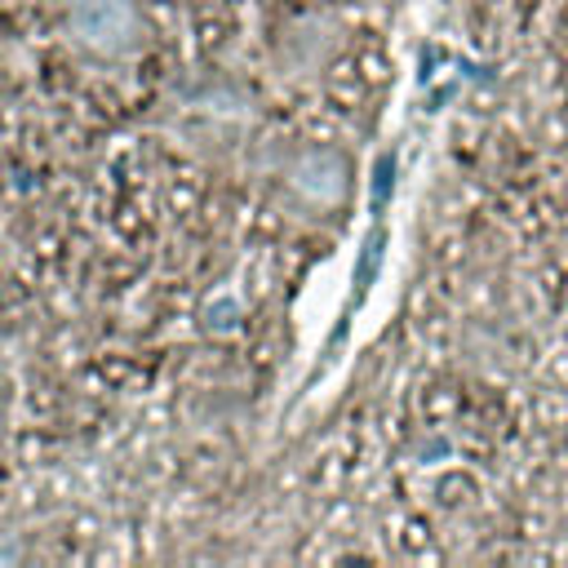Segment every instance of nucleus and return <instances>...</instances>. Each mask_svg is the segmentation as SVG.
Returning <instances> with one entry per match:
<instances>
[{
  "instance_id": "1",
  "label": "nucleus",
  "mask_w": 568,
  "mask_h": 568,
  "mask_svg": "<svg viewBox=\"0 0 568 568\" xmlns=\"http://www.w3.org/2000/svg\"><path fill=\"white\" fill-rule=\"evenodd\" d=\"M62 36L93 62H133L146 49L138 0H62Z\"/></svg>"
},
{
  "instance_id": "2",
  "label": "nucleus",
  "mask_w": 568,
  "mask_h": 568,
  "mask_svg": "<svg viewBox=\"0 0 568 568\" xmlns=\"http://www.w3.org/2000/svg\"><path fill=\"white\" fill-rule=\"evenodd\" d=\"M280 182L284 191L302 204V209H315V213H333L351 200V186H355V164L342 146H328V142H311V146H297L284 169H280Z\"/></svg>"
}]
</instances>
